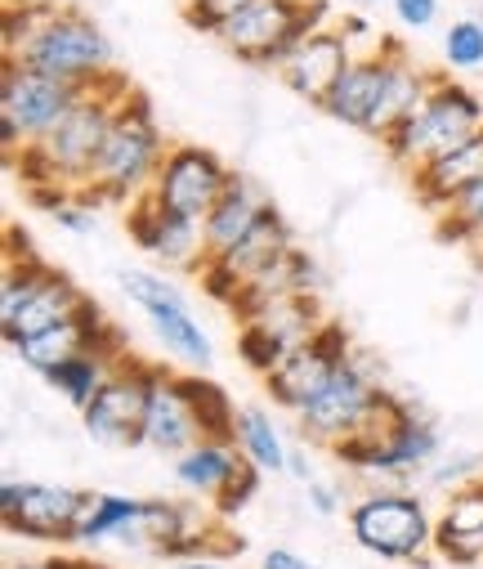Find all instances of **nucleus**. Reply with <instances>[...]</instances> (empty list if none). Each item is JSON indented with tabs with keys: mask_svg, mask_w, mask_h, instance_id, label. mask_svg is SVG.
Returning <instances> with one entry per match:
<instances>
[{
	"mask_svg": "<svg viewBox=\"0 0 483 569\" xmlns=\"http://www.w3.org/2000/svg\"><path fill=\"white\" fill-rule=\"evenodd\" d=\"M286 476H291V480H300V485L318 480V476H313V462H309V453H304V445H291V458H286Z\"/></svg>",
	"mask_w": 483,
	"mask_h": 569,
	"instance_id": "79ce46f5",
	"label": "nucleus"
},
{
	"mask_svg": "<svg viewBox=\"0 0 483 569\" xmlns=\"http://www.w3.org/2000/svg\"><path fill=\"white\" fill-rule=\"evenodd\" d=\"M439 453H443V436H439L434 417L403 395L385 399V412L376 426L332 445V458L341 467H350L354 476H385V480L416 476V471L434 467Z\"/></svg>",
	"mask_w": 483,
	"mask_h": 569,
	"instance_id": "7ed1b4c3",
	"label": "nucleus"
},
{
	"mask_svg": "<svg viewBox=\"0 0 483 569\" xmlns=\"http://www.w3.org/2000/svg\"><path fill=\"white\" fill-rule=\"evenodd\" d=\"M81 301H85V292L77 288V282H72L63 269H50L46 282L37 288V297H32L10 323H0V332H6V346H14V341H23V337H32V332H41V328H50V323H59V319H68Z\"/></svg>",
	"mask_w": 483,
	"mask_h": 569,
	"instance_id": "393cba45",
	"label": "nucleus"
},
{
	"mask_svg": "<svg viewBox=\"0 0 483 569\" xmlns=\"http://www.w3.org/2000/svg\"><path fill=\"white\" fill-rule=\"evenodd\" d=\"M336 0H251L242 14L220 28V46L246 63L278 72L313 32L336 28Z\"/></svg>",
	"mask_w": 483,
	"mask_h": 569,
	"instance_id": "20e7f679",
	"label": "nucleus"
},
{
	"mask_svg": "<svg viewBox=\"0 0 483 569\" xmlns=\"http://www.w3.org/2000/svg\"><path fill=\"white\" fill-rule=\"evenodd\" d=\"M81 94L85 90L68 81H54L19 59H6V72H0V149H6V162L37 144V139H46Z\"/></svg>",
	"mask_w": 483,
	"mask_h": 569,
	"instance_id": "1a4fd4ad",
	"label": "nucleus"
},
{
	"mask_svg": "<svg viewBox=\"0 0 483 569\" xmlns=\"http://www.w3.org/2000/svg\"><path fill=\"white\" fill-rule=\"evenodd\" d=\"M238 471H242V453L238 445H224V440H198L175 458V485L202 502H215Z\"/></svg>",
	"mask_w": 483,
	"mask_h": 569,
	"instance_id": "b1692460",
	"label": "nucleus"
},
{
	"mask_svg": "<svg viewBox=\"0 0 483 569\" xmlns=\"http://www.w3.org/2000/svg\"><path fill=\"white\" fill-rule=\"evenodd\" d=\"M233 445H238V453H242L251 467H260L264 476L286 471L291 445H286V436L278 431V421H273V412H269V408H260V403L238 408V431H233Z\"/></svg>",
	"mask_w": 483,
	"mask_h": 569,
	"instance_id": "bb28decb",
	"label": "nucleus"
},
{
	"mask_svg": "<svg viewBox=\"0 0 483 569\" xmlns=\"http://www.w3.org/2000/svg\"><path fill=\"white\" fill-rule=\"evenodd\" d=\"M390 6H394L399 28H407V32H430V28L439 23L443 0H390Z\"/></svg>",
	"mask_w": 483,
	"mask_h": 569,
	"instance_id": "4c0bfd02",
	"label": "nucleus"
},
{
	"mask_svg": "<svg viewBox=\"0 0 483 569\" xmlns=\"http://www.w3.org/2000/svg\"><path fill=\"white\" fill-rule=\"evenodd\" d=\"M117 363H121V359H112V355H103V350H81V355H72V359L54 363V368L46 372V386L59 390V395L81 412V408L99 395V386L112 377Z\"/></svg>",
	"mask_w": 483,
	"mask_h": 569,
	"instance_id": "cd10ccee",
	"label": "nucleus"
},
{
	"mask_svg": "<svg viewBox=\"0 0 483 569\" xmlns=\"http://www.w3.org/2000/svg\"><path fill=\"white\" fill-rule=\"evenodd\" d=\"M260 569H313V565L300 551H291V547H269L260 556Z\"/></svg>",
	"mask_w": 483,
	"mask_h": 569,
	"instance_id": "a19ab883",
	"label": "nucleus"
},
{
	"mask_svg": "<svg viewBox=\"0 0 483 569\" xmlns=\"http://www.w3.org/2000/svg\"><path fill=\"white\" fill-rule=\"evenodd\" d=\"M350 355H354L350 332H345L336 319H328V323L313 332V341H304V346H295L291 355H282V363H278L273 372H264L260 381H264V390H269V399H273L278 408L300 412L322 386H328V377L336 372V363L350 359Z\"/></svg>",
	"mask_w": 483,
	"mask_h": 569,
	"instance_id": "4468645a",
	"label": "nucleus"
},
{
	"mask_svg": "<svg viewBox=\"0 0 483 569\" xmlns=\"http://www.w3.org/2000/svg\"><path fill=\"white\" fill-rule=\"evenodd\" d=\"M229 180H233V171L224 167V158L215 149L171 144L167 162H161V171L152 180V198L167 211H180L189 220H207L211 207L220 202V193L229 189Z\"/></svg>",
	"mask_w": 483,
	"mask_h": 569,
	"instance_id": "2eb2a0df",
	"label": "nucleus"
},
{
	"mask_svg": "<svg viewBox=\"0 0 483 569\" xmlns=\"http://www.w3.org/2000/svg\"><path fill=\"white\" fill-rule=\"evenodd\" d=\"M479 130H483V99L456 77H434L430 94L381 134V149L390 153L394 167H403L412 176L416 167L456 149L461 139H470Z\"/></svg>",
	"mask_w": 483,
	"mask_h": 569,
	"instance_id": "39448f33",
	"label": "nucleus"
},
{
	"mask_svg": "<svg viewBox=\"0 0 483 569\" xmlns=\"http://www.w3.org/2000/svg\"><path fill=\"white\" fill-rule=\"evenodd\" d=\"M10 350H14V359H19L28 372L46 377L54 363H63V359H72V355H81V350H103V355H112V359H125V355H130V341H125V332L103 315V306L85 297L68 319H59V323H50V328H41V332L14 341Z\"/></svg>",
	"mask_w": 483,
	"mask_h": 569,
	"instance_id": "f8f14e48",
	"label": "nucleus"
},
{
	"mask_svg": "<svg viewBox=\"0 0 483 569\" xmlns=\"http://www.w3.org/2000/svg\"><path fill=\"white\" fill-rule=\"evenodd\" d=\"M385 81H390V54L376 41V50L354 54V63L341 72V81L328 90V99L318 103V112H328L332 121L376 134V117H381V99H385Z\"/></svg>",
	"mask_w": 483,
	"mask_h": 569,
	"instance_id": "f3484780",
	"label": "nucleus"
},
{
	"mask_svg": "<svg viewBox=\"0 0 483 569\" xmlns=\"http://www.w3.org/2000/svg\"><path fill=\"white\" fill-rule=\"evenodd\" d=\"M251 6V0H184L180 6V19L189 32H202V37H220V28L242 14Z\"/></svg>",
	"mask_w": 483,
	"mask_h": 569,
	"instance_id": "72a5a7b5",
	"label": "nucleus"
},
{
	"mask_svg": "<svg viewBox=\"0 0 483 569\" xmlns=\"http://www.w3.org/2000/svg\"><path fill=\"white\" fill-rule=\"evenodd\" d=\"M479 176H483V130L470 134V139H461L456 149L430 158L425 167H416V171H412V189H416V202L439 216V211H443L465 184H474Z\"/></svg>",
	"mask_w": 483,
	"mask_h": 569,
	"instance_id": "412c9836",
	"label": "nucleus"
},
{
	"mask_svg": "<svg viewBox=\"0 0 483 569\" xmlns=\"http://www.w3.org/2000/svg\"><path fill=\"white\" fill-rule=\"evenodd\" d=\"M167 569H229L224 556H184V560H167Z\"/></svg>",
	"mask_w": 483,
	"mask_h": 569,
	"instance_id": "c03bdc74",
	"label": "nucleus"
},
{
	"mask_svg": "<svg viewBox=\"0 0 483 569\" xmlns=\"http://www.w3.org/2000/svg\"><path fill=\"white\" fill-rule=\"evenodd\" d=\"M143 319H148V328H152L157 346L167 350L175 363H184V368H193V372H207V368L215 363V341H211V337H207V328L193 319L189 301L157 306V310H148Z\"/></svg>",
	"mask_w": 483,
	"mask_h": 569,
	"instance_id": "5701e85b",
	"label": "nucleus"
},
{
	"mask_svg": "<svg viewBox=\"0 0 483 569\" xmlns=\"http://www.w3.org/2000/svg\"><path fill=\"white\" fill-rule=\"evenodd\" d=\"M260 485H264V471H260V467H251V462L242 458V471H238V476L229 480V489L211 502V507H215V516H220V520H233L238 511H246V507L260 498Z\"/></svg>",
	"mask_w": 483,
	"mask_h": 569,
	"instance_id": "c9c22d12",
	"label": "nucleus"
},
{
	"mask_svg": "<svg viewBox=\"0 0 483 569\" xmlns=\"http://www.w3.org/2000/svg\"><path fill=\"white\" fill-rule=\"evenodd\" d=\"M19 63L54 77V81H68L77 90H90L99 86L108 72H117V54H112V41L103 37V28L77 10V6H63V10H46L41 28L32 32V41L14 54Z\"/></svg>",
	"mask_w": 483,
	"mask_h": 569,
	"instance_id": "0eeeda50",
	"label": "nucleus"
},
{
	"mask_svg": "<svg viewBox=\"0 0 483 569\" xmlns=\"http://www.w3.org/2000/svg\"><path fill=\"white\" fill-rule=\"evenodd\" d=\"M10 569H46V560H19V565H10Z\"/></svg>",
	"mask_w": 483,
	"mask_h": 569,
	"instance_id": "49530a36",
	"label": "nucleus"
},
{
	"mask_svg": "<svg viewBox=\"0 0 483 569\" xmlns=\"http://www.w3.org/2000/svg\"><path fill=\"white\" fill-rule=\"evenodd\" d=\"M264 207H269V198H264L246 176H238V171H233L229 189L220 193V202H215V207H211V216L202 220L207 251H211V256H224L229 247H238V242L255 229V220L264 216Z\"/></svg>",
	"mask_w": 483,
	"mask_h": 569,
	"instance_id": "4be33fe9",
	"label": "nucleus"
},
{
	"mask_svg": "<svg viewBox=\"0 0 483 569\" xmlns=\"http://www.w3.org/2000/svg\"><path fill=\"white\" fill-rule=\"evenodd\" d=\"M291 247H295V229H291L286 216L269 202L264 216L255 220V229H251L238 247H229L224 256H211V260L202 264V273H198L202 292H207L211 301H220V306H233L238 292H242V282L255 278L264 264H273V260H278L282 251H291Z\"/></svg>",
	"mask_w": 483,
	"mask_h": 569,
	"instance_id": "dca6fc26",
	"label": "nucleus"
},
{
	"mask_svg": "<svg viewBox=\"0 0 483 569\" xmlns=\"http://www.w3.org/2000/svg\"><path fill=\"white\" fill-rule=\"evenodd\" d=\"M282 355H286V350L278 346V337H273L260 319H246V323L238 328V359H242L251 372H260V377L273 372V368L282 363Z\"/></svg>",
	"mask_w": 483,
	"mask_h": 569,
	"instance_id": "473e14b6",
	"label": "nucleus"
},
{
	"mask_svg": "<svg viewBox=\"0 0 483 569\" xmlns=\"http://www.w3.org/2000/svg\"><path fill=\"white\" fill-rule=\"evenodd\" d=\"M385 399H390V390L381 386L376 363L363 359V355H350V359L336 363L328 386H322L295 412V421H300V431H304L309 445H328L332 449V445L368 431V426H376L381 412H385Z\"/></svg>",
	"mask_w": 483,
	"mask_h": 569,
	"instance_id": "6e6552de",
	"label": "nucleus"
},
{
	"mask_svg": "<svg viewBox=\"0 0 483 569\" xmlns=\"http://www.w3.org/2000/svg\"><path fill=\"white\" fill-rule=\"evenodd\" d=\"M198 440H202V431H198V417H193V408L175 381V368H161L152 399H148V417H143V449L180 458Z\"/></svg>",
	"mask_w": 483,
	"mask_h": 569,
	"instance_id": "6ab92c4d",
	"label": "nucleus"
},
{
	"mask_svg": "<svg viewBox=\"0 0 483 569\" xmlns=\"http://www.w3.org/2000/svg\"><path fill=\"white\" fill-rule=\"evenodd\" d=\"M130 77L121 72H108L99 86H90L68 112L63 121L28 144L19 158H10L6 167L23 180V189H37V184H63L72 193L90 189L94 180V167L103 158V144H108V130H112V117H117V103L130 94Z\"/></svg>",
	"mask_w": 483,
	"mask_h": 569,
	"instance_id": "f257e3e1",
	"label": "nucleus"
},
{
	"mask_svg": "<svg viewBox=\"0 0 483 569\" xmlns=\"http://www.w3.org/2000/svg\"><path fill=\"white\" fill-rule=\"evenodd\" d=\"M125 211V233L130 242L152 256L161 269H180V273H202V264L211 260L207 251V233H202V220H189L180 211H167L152 193L134 198Z\"/></svg>",
	"mask_w": 483,
	"mask_h": 569,
	"instance_id": "ddd939ff",
	"label": "nucleus"
},
{
	"mask_svg": "<svg viewBox=\"0 0 483 569\" xmlns=\"http://www.w3.org/2000/svg\"><path fill=\"white\" fill-rule=\"evenodd\" d=\"M175 381L198 417V431L202 440H224L233 445V431H238V403L229 399V390L220 381H211L207 372H193V368H175Z\"/></svg>",
	"mask_w": 483,
	"mask_h": 569,
	"instance_id": "a878e982",
	"label": "nucleus"
},
{
	"mask_svg": "<svg viewBox=\"0 0 483 569\" xmlns=\"http://www.w3.org/2000/svg\"><path fill=\"white\" fill-rule=\"evenodd\" d=\"M94 211L99 207H90L81 193H72V198H63L54 211H50V220L59 224V229H68V233H77V238H90L94 229H99V220H94Z\"/></svg>",
	"mask_w": 483,
	"mask_h": 569,
	"instance_id": "e433bc0d",
	"label": "nucleus"
},
{
	"mask_svg": "<svg viewBox=\"0 0 483 569\" xmlns=\"http://www.w3.org/2000/svg\"><path fill=\"white\" fill-rule=\"evenodd\" d=\"M350 538L390 565H407V560H425L434 551V525L439 516L430 511V502L403 485H385V489H368L350 511H345Z\"/></svg>",
	"mask_w": 483,
	"mask_h": 569,
	"instance_id": "423d86ee",
	"label": "nucleus"
},
{
	"mask_svg": "<svg viewBox=\"0 0 483 569\" xmlns=\"http://www.w3.org/2000/svg\"><path fill=\"white\" fill-rule=\"evenodd\" d=\"M354 46H350V37L341 32V28H322V32H313L282 68H278V81L295 94V99H304L309 108H318L322 99H328V90L341 81V72L354 63Z\"/></svg>",
	"mask_w": 483,
	"mask_h": 569,
	"instance_id": "a211bd4d",
	"label": "nucleus"
},
{
	"mask_svg": "<svg viewBox=\"0 0 483 569\" xmlns=\"http://www.w3.org/2000/svg\"><path fill=\"white\" fill-rule=\"evenodd\" d=\"M143 511V498L130 493H90V507L81 516L77 529V547H99V542H117V533Z\"/></svg>",
	"mask_w": 483,
	"mask_h": 569,
	"instance_id": "c756f323",
	"label": "nucleus"
},
{
	"mask_svg": "<svg viewBox=\"0 0 483 569\" xmlns=\"http://www.w3.org/2000/svg\"><path fill=\"white\" fill-rule=\"evenodd\" d=\"M443 63L452 72H479L483 68V19L465 14V19L447 23V32H443Z\"/></svg>",
	"mask_w": 483,
	"mask_h": 569,
	"instance_id": "2f4dec72",
	"label": "nucleus"
},
{
	"mask_svg": "<svg viewBox=\"0 0 483 569\" xmlns=\"http://www.w3.org/2000/svg\"><path fill=\"white\" fill-rule=\"evenodd\" d=\"M117 288L130 297V306H139V315H148L157 306H171V301H189L175 278H167L161 269H139V264L117 269Z\"/></svg>",
	"mask_w": 483,
	"mask_h": 569,
	"instance_id": "7c9ffc66",
	"label": "nucleus"
},
{
	"mask_svg": "<svg viewBox=\"0 0 483 569\" xmlns=\"http://www.w3.org/2000/svg\"><path fill=\"white\" fill-rule=\"evenodd\" d=\"M336 28L350 37V46H354L359 54H363V50H376V41H381L376 28H372V19H363V14H341Z\"/></svg>",
	"mask_w": 483,
	"mask_h": 569,
	"instance_id": "ea45409f",
	"label": "nucleus"
},
{
	"mask_svg": "<svg viewBox=\"0 0 483 569\" xmlns=\"http://www.w3.org/2000/svg\"><path fill=\"white\" fill-rule=\"evenodd\" d=\"M434 556L443 565H483V480L447 493L434 525Z\"/></svg>",
	"mask_w": 483,
	"mask_h": 569,
	"instance_id": "aec40b11",
	"label": "nucleus"
},
{
	"mask_svg": "<svg viewBox=\"0 0 483 569\" xmlns=\"http://www.w3.org/2000/svg\"><path fill=\"white\" fill-rule=\"evenodd\" d=\"M372 6H381V0H372Z\"/></svg>",
	"mask_w": 483,
	"mask_h": 569,
	"instance_id": "de8ad7c7",
	"label": "nucleus"
},
{
	"mask_svg": "<svg viewBox=\"0 0 483 569\" xmlns=\"http://www.w3.org/2000/svg\"><path fill=\"white\" fill-rule=\"evenodd\" d=\"M474 480H483V453H452V458H439L434 471H425V485L434 493H456Z\"/></svg>",
	"mask_w": 483,
	"mask_h": 569,
	"instance_id": "f704fd0d",
	"label": "nucleus"
},
{
	"mask_svg": "<svg viewBox=\"0 0 483 569\" xmlns=\"http://www.w3.org/2000/svg\"><path fill=\"white\" fill-rule=\"evenodd\" d=\"M167 153H171L167 130H161L148 94L143 90H130L117 103L103 158L94 167L90 189H81V198L90 207H130L134 198L152 193V180H157L161 162H167Z\"/></svg>",
	"mask_w": 483,
	"mask_h": 569,
	"instance_id": "f03ea898",
	"label": "nucleus"
},
{
	"mask_svg": "<svg viewBox=\"0 0 483 569\" xmlns=\"http://www.w3.org/2000/svg\"><path fill=\"white\" fill-rule=\"evenodd\" d=\"M161 377V363H143V359H121L112 368V377L99 386V395L81 408V426L85 436L103 449H134L143 445V417H148V399L152 386Z\"/></svg>",
	"mask_w": 483,
	"mask_h": 569,
	"instance_id": "9d476101",
	"label": "nucleus"
},
{
	"mask_svg": "<svg viewBox=\"0 0 483 569\" xmlns=\"http://www.w3.org/2000/svg\"><path fill=\"white\" fill-rule=\"evenodd\" d=\"M46 569H108L90 556H72V551H59V556H46Z\"/></svg>",
	"mask_w": 483,
	"mask_h": 569,
	"instance_id": "37998d69",
	"label": "nucleus"
},
{
	"mask_svg": "<svg viewBox=\"0 0 483 569\" xmlns=\"http://www.w3.org/2000/svg\"><path fill=\"white\" fill-rule=\"evenodd\" d=\"M85 507H90V489L32 485V480H14V476L0 485V525H6L10 538L77 547V529H81Z\"/></svg>",
	"mask_w": 483,
	"mask_h": 569,
	"instance_id": "9b49d317",
	"label": "nucleus"
},
{
	"mask_svg": "<svg viewBox=\"0 0 483 569\" xmlns=\"http://www.w3.org/2000/svg\"><path fill=\"white\" fill-rule=\"evenodd\" d=\"M6 6H23V10H63L72 0H6Z\"/></svg>",
	"mask_w": 483,
	"mask_h": 569,
	"instance_id": "a18cd8bd",
	"label": "nucleus"
},
{
	"mask_svg": "<svg viewBox=\"0 0 483 569\" xmlns=\"http://www.w3.org/2000/svg\"><path fill=\"white\" fill-rule=\"evenodd\" d=\"M304 507H309L313 516H322V520H332V516H341L345 493H341V485H332V480H309V485H304Z\"/></svg>",
	"mask_w": 483,
	"mask_h": 569,
	"instance_id": "58836bf2",
	"label": "nucleus"
},
{
	"mask_svg": "<svg viewBox=\"0 0 483 569\" xmlns=\"http://www.w3.org/2000/svg\"><path fill=\"white\" fill-rule=\"evenodd\" d=\"M273 337H278V346L291 355L295 346H304V341H313V332L328 323V315H322V301L313 297V292H291V297H282V301H273L264 315H255Z\"/></svg>",
	"mask_w": 483,
	"mask_h": 569,
	"instance_id": "c85d7f7f",
	"label": "nucleus"
}]
</instances>
